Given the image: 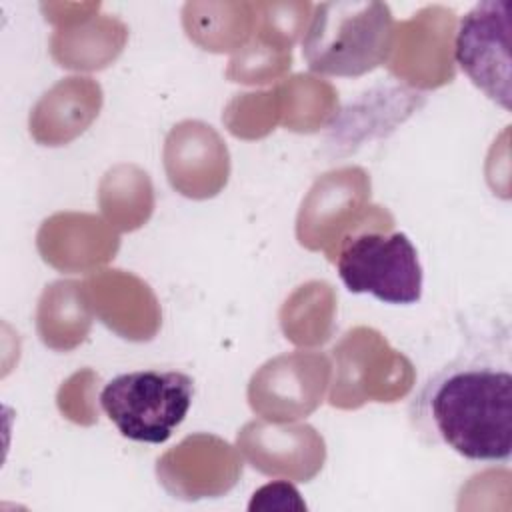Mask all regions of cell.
<instances>
[{
    "instance_id": "obj_3",
    "label": "cell",
    "mask_w": 512,
    "mask_h": 512,
    "mask_svg": "<svg viewBox=\"0 0 512 512\" xmlns=\"http://www.w3.org/2000/svg\"><path fill=\"white\" fill-rule=\"evenodd\" d=\"M192 398L194 380L180 370H134L108 380L98 402L124 438L162 444L184 422Z\"/></svg>"
},
{
    "instance_id": "obj_1",
    "label": "cell",
    "mask_w": 512,
    "mask_h": 512,
    "mask_svg": "<svg viewBox=\"0 0 512 512\" xmlns=\"http://www.w3.org/2000/svg\"><path fill=\"white\" fill-rule=\"evenodd\" d=\"M418 436L472 462L512 454V374L488 352L454 358L426 378L410 406Z\"/></svg>"
},
{
    "instance_id": "obj_5",
    "label": "cell",
    "mask_w": 512,
    "mask_h": 512,
    "mask_svg": "<svg viewBox=\"0 0 512 512\" xmlns=\"http://www.w3.org/2000/svg\"><path fill=\"white\" fill-rule=\"evenodd\" d=\"M510 2L486 0L460 20L454 54L466 76L492 102L510 110Z\"/></svg>"
},
{
    "instance_id": "obj_2",
    "label": "cell",
    "mask_w": 512,
    "mask_h": 512,
    "mask_svg": "<svg viewBox=\"0 0 512 512\" xmlns=\"http://www.w3.org/2000/svg\"><path fill=\"white\" fill-rule=\"evenodd\" d=\"M392 40L394 18L386 4L322 2L302 38V58L324 76H362L388 58Z\"/></svg>"
},
{
    "instance_id": "obj_4",
    "label": "cell",
    "mask_w": 512,
    "mask_h": 512,
    "mask_svg": "<svg viewBox=\"0 0 512 512\" xmlns=\"http://www.w3.org/2000/svg\"><path fill=\"white\" fill-rule=\"evenodd\" d=\"M336 268L352 294H370L384 304H414L422 298V264L404 232L348 234L340 242Z\"/></svg>"
}]
</instances>
